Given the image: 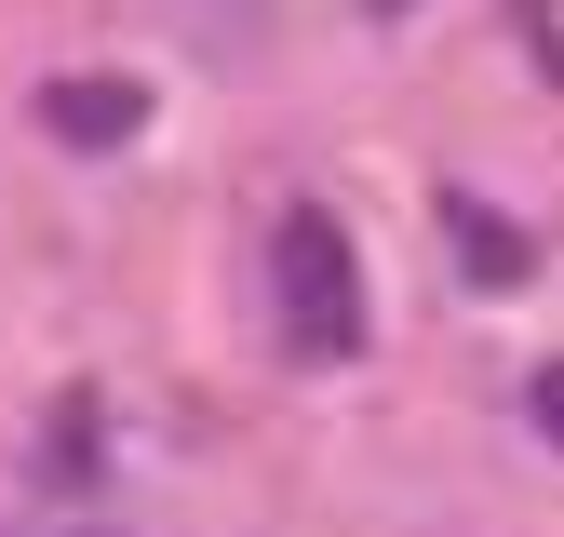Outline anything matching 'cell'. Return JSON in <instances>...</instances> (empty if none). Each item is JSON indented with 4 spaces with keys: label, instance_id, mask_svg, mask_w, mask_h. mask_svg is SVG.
<instances>
[{
    "label": "cell",
    "instance_id": "cell-1",
    "mask_svg": "<svg viewBox=\"0 0 564 537\" xmlns=\"http://www.w3.org/2000/svg\"><path fill=\"white\" fill-rule=\"evenodd\" d=\"M269 296H282V350L296 363H349L364 350V255L336 216H282L269 229Z\"/></svg>",
    "mask_w": 564,
    "mask_h": 537
},
{
    "label": "cell",
    "instance_id": "cell-2",
    "mask_svg": "<svg viewBox=\"0 0 564 537\" xmlns=\"http://www.w3.org/2000/svg\"><path fill=\"white\" fill-rule=\"evenodd\" d=\"M41 134L54 149H134L149 134V81H108V67H67L41 95Z\"/></svg>",
    "mask_w": 564,
    "mask_h": 537
},
{
    "label": "cell",
    "instance_id": "cell-3",
    "mask_svg": "<svg viewBox=\"0 0 564 537\" xmlns=\"http://www.w3.org/2000/svg\"><path fill=\"white\" fill-rule=\"evenodd\" d=\"M444 216H457V255L484 268V283H524V242H511L498 216H484V201H444Z\"/></svg>",
    "mask_w": 564,
    "mask_h": 537
},
{
    "label": "cell",
    "instance_id": "cell-4",
    "mask_svg": "<svg viewBox=\"0 0 564 537\" xmlns=\"http://www.w3.org/2000/svg\"><path fill=\"white\" fill-rule=\"evenodd\" d=\"M524 417H538V430H551V443H564V363H551V376H538V390H524Z\"/></svg>",
    "mask_w": 564,
    "mask_h": 537
}]
</instances>
